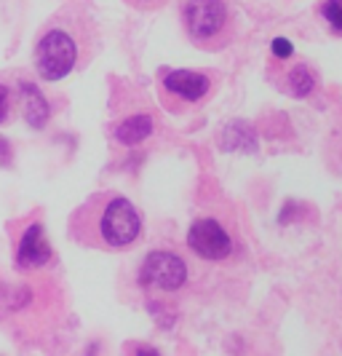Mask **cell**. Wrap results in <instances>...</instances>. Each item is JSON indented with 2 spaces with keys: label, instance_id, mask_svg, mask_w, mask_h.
Wrapping results in <instances>:
<instances>
[{
  "label": "cell",
  "instance_id": "1",
  "mask_svg": "<svg viewBox=\"0 0 342 356\" xmlns=\"http://www.w3.org/2000/svg\"><path fill=\"white\" fill-rule=\"evenodd\" d=\"M96 214L83 225L94 236L91 244L105 250H126L142 236V214L123 196H108L94 201Z\"/></svg>",
  "mask_w": 342,
  "mask_h": 356
},
{
  "label": "cell",
  "instance_id": "2",
  "mask_svg": "<svg viewBox=\"0 0 342 356\" xmlns=\"http://www.w3.org/2000/svg\"><path fill=\"white\" fill-rule=\"evenodd\" d=\"M78 65V43L65 30H49L35 46V70L43 81H62Z\"/></svg>",
  "mask_w": 342,
  "mask_h": 356
},
{
  "label": "cell",
  "instance_id": "3",
  "mask_svg": "<svg viewBox=\"0 0 342 356\" xmlns=\"http://www.w3.org/2000/svg\"><path fill=\"white\" fill-rule=\"evenodd\" d=\"M182 17L187 35L198 46H209L219 40L228 27V6L225 0H187Z\"/></svg>",
  "mask_w": 342,
  "mask_h": 356
},
{
  "label": "cell",
  "instance_id": "4",
  "mask_svg": "<svg viewBox=\"0 0 342 356\" xmlns=\"http://www.w3.org/2000/svg\"><path fill=\"white\" fill-rule=\"evenodd\" d=\"M187 282V266L177 252L155 250L144 257L139 268V284L161 289V292H177Z\"/></svg>",
  "mask_w": 342,
  "mask_h": 356
},
{
  "label": "cell",
  "instance_id": "5",
  "mask_svg": "<svg viewBox=\"0 0 342 356\" xmlns=\"http://www.w3.org/2000/svg\"><path fill=\"white\" fill-rule=\"evenodd\" d=\"M212 89L209 75L196 70H166L161 81L163 99L169 102V110H180V105H196Z\"/></svg>",
  "mask_w": 342,
  "mask_h": 356
},
{
  "label": "cell",
  "instance_id": "6",
  "mask_svg": "<svg viewBox=\"0 0 342 356\" xmlns=\"http://www.w3.org/2000/svg\"><path fill=\"white\" fill-rule=\"evenodd\" d=\"M187 247L203 260H225L233 252V238L214 217H198L187 231Z\"/></svg>",
  "mask_w": 342,
  "mask_h": 356
},
{
  "label": "cell",
  "instance_id": "7",
  "mask_svg": "<svg viewBox=\"0 0 342 356\" xmlns=\"http://www.w3.org/2000/svg\"><path fill=\"white\" fill-rule=\"evenodd\" d=\"M54 257V252L49 247V238L40 222L27 225L24 233L19 236L17 244V266L22 270H33V268H43L49 260Z\"/></svg>",
  "mask_w": 342,
  "mask_h": 356
},
{
  "label": "cell",
  "instance_id": "8",
  "mask_svg": "<svg viewBox=\"0 0 342 356\" xmlns=\"http://www.w3.org/2000/svg\"><path fill=\"white\" fill-rule=\"evenodd\" d=\"M19 99H22V110H24L27 126L40 131L43 126L49 124V118H51V105L43 97V91L33 86V83H27V81H22L19 83Z\"/></svg>",
  "mask_w": 342,
  "mask_h": 356
},
{
  "label": "cell",
  "instance_id": "9",
  "mask_svg": "<svg viewBox=\"0 0 342 356\" xmlns=\"http://www.w3.org/2000/svg\"><path fill=\"white\" fill-rule=\"evenodd\" d=\"M219 145L228 153H254L257 150V134H254V129L249 124L230 121L228 126H222Z\"/></svg>",
  "mask_w": 342,
  "mask_h": 356
},
{
  "label": "cell",
  "instance_id": "10",
  "mask_svg": "<svg viewBox=\"0 0 342 356\" xmlns=\"http://www.w3.org/2000/svg\"><path fill=\"white\" fill-rule=\"evenodd\" d=\"M153 129H155L153 118L147 113H137V115H128V118H123L121 124L115 126L112 137L121 145H126V147H134V145L144 143L153 134Z\"/></svg>",
  "mask_w": 342,
  "mask_h": 356
},
{
  "label": "cell",
  "instance_id": "11",
  "mask_svg": "<svg viewBox=\"0 0 342 356\" xmlns=\"http://www.w3.org/2000/svg\"><path fill=\"white\" fill-rule=\"evenodd\" d=\"M284 89L291 94V97H307L310 91L316 89V78H313V72H310V67L307 65H294L291 70H289L287 75V86Z\"/></svg>",
  "mask_w": 342,
  "mask_h": 356
},
{
  "label": "cell",
  "instance_id": "12",
  "mask_svg": "<svg viewBox=\"0 0 342 356\" xmlns=\"http://www.w3.org/2000/svg\"><path fill=\"white\" fill-rule=\"evenodd\" d=\"M321 17L326 19V24L342 35V0H324L321 3Z\"/></svg>",
  "mask_w": 342,
  "mask_h": 356
},
{
  "label": "cell",
  "instance_id": "13",
  "mask_svg": "<svg viewBox=\"0 0 342 356\" xmlns=\"http://www.w3.org/2000/svg\"><path fill=\"white\" fill-rule=\"evenodd\" d=\"M271 51L275 59H291V54H294V46H291V40L289 38H275L271 43Z\"/></svg>",
  "mask_w": 342,
  "mask_h": 356
},
{
  "label": "cell",
  "instance_id": "14",
  "mask_svg": "<svg viewBox=\"0 0 342 356\" xmlns=\"http://www.w3.org/2000/svg\"><path fill=\"white\" fill-rule=\"evenodd\" d=\"M8 113H11V94H8V89L0 83V124L8 121Z\"/></svg>",
  "mask_w": 342,
  "mask_h": 356
},
{
  "label": "cell",
  "instance_id": "15",
  "mask_svg": "<svg viewBox=\"0 0 342 356\" xmlns=\"http://www.w3.org/2000/svg\"><path fill=\"white\" fill-rule=\"evenodd\" d=\"M134 356H161V351H158V348H153V346H139Z\"/></svg>",
  "mask_w": 342,
  "mask_h": 356
}]
</instances>
